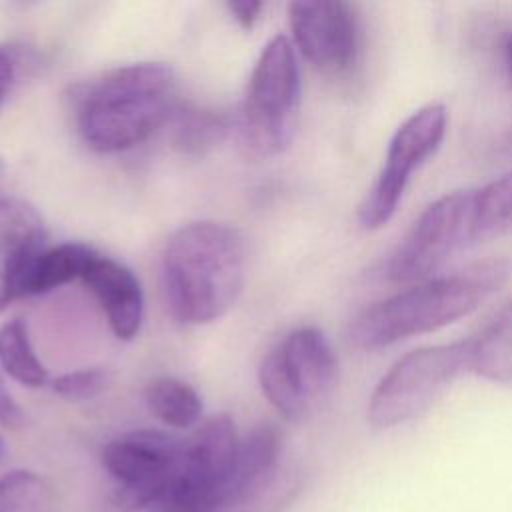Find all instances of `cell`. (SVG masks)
<instances>
[{
  "mask_svg": "<svg viewBox=\"0 0 512 512\" xmlns=\"http://www.w3.org/2000/svg\"><path fill=\"white\" fill-rule=\"evenodd\" d=\"M176 78L160 62L106 70L72 86L78 134L96 152L134 148L176 112Z\"/></svg>",
  "mask_w": 512,
  "mask_h": 512,
  "instance_id": "cell-1",
  "label": "cell"
},
{
  "mask_svg": "<svg viewBox=\"0 0 512 512\" xmlns=\"http://www.w3.org/2000/svg\"><path fill=\"white\" fill-rule=\"evenodd\" d=\"M246 240L238 228L200 220L178 228L162 254V286L170 314L190 326L218 320L240 296Z\"/></svg>",
  "mask_w": 512,
  "mask_h": 512,
  "instance_id": "cell-2",
  "label": "cell"
},
{
  "mask_svg": "<svg viewBox=\"0 0 512 512\" xmlns=\"http://www.w3.org/2000/svg\"><path fill=\"white\" fill-rule=\"evenodd\" d=\"M510 276V262L486 258L434 276L366 306L350 324V340L366 350L434 332L474 312Z\"/></svg>",
  "mask_w": 512,
  "mask_h": 512,
  "instance_id": "cell-3",
  "label": "cell"
},
{
  "mask_svg": "<svg viewBox=\"0 0 512 512\" xmlns=\"http://www.w3.org/2000/svg\"><path fill=\"white\" fill-rule=\"evenodd\" d=\"M300 100V70L294 42L276 34L262 48L250 74L246 98L232 116L230 132L250 158L280 154L292 140Z\"/></svg>",
  "mask_w": 512,
  "mask_h": 512,
  "instance_id": "cell-4",
  "label": "cell"
},
{
  "mask_svg": "<svg viewBox=\"0 0 512 512\" xmlns=\"http://www.w3.org/2000/svg\"><path fill=\"white\" fill-rule=\"evenodd\" d=\"M472 350L474 338H466L404 354L372 390V428L390 430L428 412L456 376L470 368Z\"/></svg>",
  "mask_w": 512,
  "mask_h": 512,
  "instance_id": "cell-5",
  "label": "cell"
},
{
  "mask_svg": "<svg viewBox=\"0 0 512 512\" xmlns=\"http://www.w3.org/2000/svg\"><path fill=\"white\" fill-rule=\"evenodd\" d=\"M336 374V354L316 326L288 332L258 368L264 396L288 420L306 418L328 396Z\"/></svg>",
  "mask_w": 512,
  "mask_h": 512,
  "instance_id": "cell-6",
  "label": "cell"
},
{
  "mask_svg": "<svg viewBox=\"0 0 512 512\" xmlns=\"http://www.w3.org/2000/svg\"><path fill=\"white\" fill-rule=\"evenodd\" d=\"M474 192L454 190L428 204L382 264L390 282H422L474 242Z\"/></svg>",
  "mask_w": 512,
  "mask_h": 512,
  "instance_id": "cell-7",
  "label": "cell"
},
{
  "mask_svg": "<svg viewBox=\"0 0 512 512\" xmlns=\"http://www.w3.org/2000/svg\"><path fill=\"white\" fill-rule=\"evenodd\" d=\"M446 126V106L430 102L412 112L396 128L378 176L358 206V222L362 228H382L394 216L412 172L440 148L446 136Z\"/></svg>",
  "mask_w": 512,
  "mask_h": 512,
  "instance_id": "cell-8",
  "label": "cell"
},
{
  "mask_svg": "<svg viewBox=\"0 0 512 512\" xmlns=\"http://www.w3.org/2000/svg\"><path fill=\"white\" fill-rule=\"evenodd\" d=\"M184 452V438L162 430H132L112 438L100 454L118 482L114 502L124 512H148L164 494Z\"/></svg>",
  "mask_w": 512,
  "mask_h": 512,
  "instance_id": "cell-9",
  "label": "cell"
},
{
  "mask_svg": "<svg viewBox=\"0 0 512 512\" xmlns=\"http://www.w3.org/2000/svg\"><path fill=\"white\" fill-rule=\"evenodd\" d=\"M288 20L296 48L322 72H344L354 66L360 50V30L348 2H292Z\"/></svg>",
  "mask_w": 512,
  "mask_h": 512,
  "instance_id": "cell-10",
  "label": "cell"
},
{
  "mask_svg": "<svg viewBox=\"0 0 512 512\" xmlns=\"http://www.w3.org/2000/svg\"><path fill=\"white\" fill-rule=\"evenodd\" d=\"M44 248L46 230L38 210L22 198H0V310L22 296L26 274Z\"/></svg>",
  "mask_w": 512,
  "mask_h": 512,
  "instance_id": "cell-11",
  "label": "cell"
},
{
  "mask_svg": "<svg viewBox=\"0 0 512 512\" xmlns=\"http://www.w3.org/2000/svg\"><path fill=\"white\" fill-rule=\"evenodd\" d=\"M80 280L98 300L114 336L132 340L144 316V294L134 272L122 262L94 252Z\"/></svg>",
  "mask_w": 512,
  "mask_h": 512,
  "instance_id": "cell-12",
  "label": "cell"
},
{
  "mask_svg": "<svg viewBox=\"0 0 512 512\" xmlns=\"http://www.w3.org/2000/svg\"><path fill=\"white\" fill-rule=\"evenodd\" d=\"M282 438L272 424H260L240 438L232 464L218 488V510H226L254 492L280 470Z\"/></svg>",
  "mask_w": 512,
  "mask_h": 512,
  "instance_id": "cell-13",
  "label": "cell"
},
{
  "mask_svg": "<svg viewBox=\"0 0 512 512\" xmlns=\"http://www.w3.org/2000/svg\"><path fill=\"white\" fill-rule=\"evenodd\" d=\"M94 252L96 250L90 246L76 242H66L52 248L46 246L26 274L22 296L44 294L72 280H80Z\"/></svg>",
  "mask_w": 512,
  "mask_h": 512,
  "instance_id": "cell-14",
  "label": "cell"
},
{
  "mask_svg": "<svg viewBox=\"0 0 512 512\" xmlns=\"http://www.w3.org/2000/svg\"><path fill=\"white\" fill-rule=\"evenodd\" d=\"M470 370L486 380L512 384V300L474 338Z\"/></svg>",
  "mask_w": 512,
  "mask_h": 512,
  "instance_id": "cell-15",
  "label": "cell"
},
{
  "mask_svg": "<svg viewBox=\"0 0 512 512\" xmlns=\"http://www.w3.org/2000/svg\"><path fill=\"white\" fill-rule=\"evenodd\" d=\"M144 400L150 412L164 424L184 430L202 418V398L184 380L160 376L148 382Z\"/></svg>",
  "mask_w": 512,
  "mask_h": 512,
  "instance_id": "cell-16",
  "label": "cell"
},
{
  "mask_svg": "<svg viewBox=\"0 0 512 512\" xmlns=\"http://www.w3.org/2000/svg\"><path fill=\"white\" fill-rule=\"evenodd\" d=\"M0 366L10 378L28 388L44 386L48 380V372L30 344L28 328L18 318L0 326Z\"/></svg>",
  "mask_w": 512,
  "mask_h": 512,
  "instance_id": "cell-17",
  "label": "cell"
},
{
  "mask_svg": "<svg viewBox=\"0 0 512 512\" xmlns=\"http://www.w3.org/2000/svg\"><path fill=\"white\" fill-rule=\"evenodd\" d=\"M512 228V172H506L474 192V242Z\"/></svg>",
  "mask_w": 512,
  "mask_h": 512,
  "instance_id": "cell-18",
  "label": "cell"
},
{
  "mask_svg": "<svg viewBox=\"0 0 512 512\" xmlns=\"http://www.w3.org/2000/svg\"><path fill=\"white\" fill-rule=\"evenodd\" d=\"M58 500L50 482L32 470H10L0 476V512H56Z\"/></svg>",
  "mask_w": 512,
  "mask_h": 512,
  "instance_id": "cell-19",
  "label": "cell"
},
{
  "mask_svg": "<svg viewBox=\"0 0 512 512\" xmlns=\"http://www.w3.org/2000/svg\"><path fill=\"white\" fill-rule=\"evenodd\" d=\"M172 120V142L186 154H200L218 144L230 132V120L212 110L176 108Z\"/></svg>",
  "mask_w": 512,
  "mask_h": 512,
  "instance_id": "cell-20",
  "label": "cell"
},
{
  "mask_svg": "<svg viewBox=\"0 0 512 512\" xmlns=\"http://www.w3.org/2000/svg\"><path fill=\"white\" fill-rule=\"evenodd\" d=\"M110 384V372L104 368H82L66 372L52 382V390L72 402L90 400Z\"/></svg>",
  "mask_w": 512,
  "mask_h": 512,
  "instance_id": "cell-21",
  "label": "cell"
},
{
  "mask_svg": "<svg viewBox=\"0 0 512 512\" xmlns=\"http://www.w3.org/2000/svg\"><path fill=\"white\" fill-rule=\"evenodd\" d=\"M22 422H24V412L18 406V402L12 398V394L8 392L0 376V424L4 428H20Z\"/></svg>",
  "mask_w": 512,
  "mask_h": 512,
  "instance_id": "cell-22",
  "label": "cell"
},
{
  "mask_svg": "<svg viewBox=\"0 0 512 512\" xmlns=\"http://www.w3.org/2000/svg\"><path fill=\"white\" fill-rule=\"evenodd\" d=\"M18 70V54L10 46H0V104L14 84Z\"/></svg>",
  "mask_w": 512,
  "mask_h": 512,
  "instance_id": "cell-23",
  "label": "cell"
},
{
  "mask_svg": "<svg viewBox=\"0 0 512 512\" xmlns=\"http://www.w3.org/2000/svg\"><path fill=\"white\" fill-rule=\"evenodd\" d=\"M230 14L238 20V24L246 30H250L254 26V22L258 20L264 4L262 2H228L226 4Z\"/></svg>",
  "mask_w": 512,
  "mask_h": 512,
  "instance_id": "cell-24",
  "label": "cell"
},
{
  "mask_svg": "<svg viewBox=\"0 0 512 512\" xmlns=\"http://www.w3.org/2000/svg\"><path fill=\"white\" fill-rule=\"evenodd\" d=\"M502 64H504L506 78H508L510 84H512V32L508 34V38H506V42H504V48H502Z\"/></svg>",
  "mask_w": 512,
  "mask_h": 512,
  "instance_id": "cell-25",
  "label": "cell"
},
{
  "mask_svg": "<svg viewBox=\"0 0 512 512\" xmlns=\"http://www.w3.org/2000/svg\"><path fill=\"white\" fill-rule=\"evenodd\" d=\"M148 512H202V510H194V508H186V506H178V504H168V502H158Z\"/></svg>",
  "mask_w": 512,
  "mask_h": 512,
  "instance_id": "cell-26",
  "label": "cell"
},
{
  "mask_svg": "<svg viewBox=\"0 0 512 512\" xmlns=\"http://www.w3.org/2000/svg\"><path fill=\"white\" fill-rule=\"evenodd\" d=\"M2 454H4V438L0 436V458H2Z\"/></svg>",
  "mask_w": 512,
  "mask_h": 512,
  "instance_id": "cell-27",
  "label": "cell"
},
{
  "mask_svg": "<svg viewBox=\"0 0 512 512\" xmlns=\"http://www.w3.org/2000/svg\"><path fill=\"white\" fill-rule=\"evenodd\" d=\"M2 172H4V162H2V158H0V178H2Z\"/></svg>",
  "mask_w": 512,
  "mask_h": 512,
  "instance_id": "cell-28",
  "label": "cell"
}]
</instances>
